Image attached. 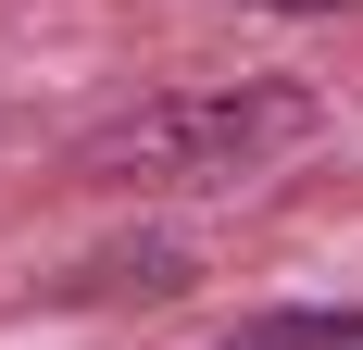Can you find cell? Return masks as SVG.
<instances>
[{"label":"cell","instance_id":"obj_1","mask_svg":"<svg viewBox=\"0 0 363 350\" xmlns=\"http://www.w3.org/2000/svg\"><path fill=\"white\" fill-rule=\"evenodd\" d=\"M313 113L301 101H263V113H238V101H201V113H150L138 138H113L101 150V175L113 163H138V175H251V150H276V138H301ZM125 175V188H138Z\"/></svg>","mask_w":363,"mask_h":350},{"label":"cell","instance_id":"obj_2","mask_svg":"<svg viewBox=\"0 0 363 350\" xmlns=\"http://www.w3.org/2000/svg\"><path fill=\"white\" fill-rule=\"evenodd\" d=\"M213 350H363V313H251Z\"/></svg>","mask_w":363,"mask_h":350},{"label":"cell","instance_id":"obj_3","mask_svg":"<svg viewBox=\"0 0 363 350\" xmlns=\"http://www.w3.org/2000/svg\"><path fill=\"white\" fill-rule=\"evenodd\" d=\"M238 13H363V0H238Z\"/></svg>","mask_w":363,"mask_h":350}]
</instances>
